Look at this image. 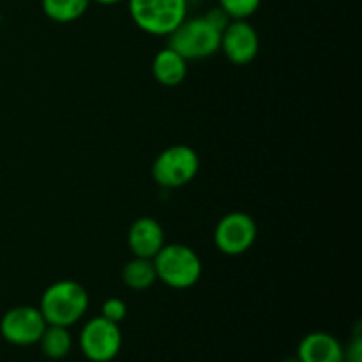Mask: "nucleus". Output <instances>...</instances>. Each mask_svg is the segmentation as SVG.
Here are the masks:
<instances>
[{
    "instance_id": "14",
    "label": "nucleus",
    "mask_w": 362,
    "mask_h": 362,
    "mask_svg": "<svg viewBox=\"0 0 362 362\" xmlns=\"http://www.w3.org/2000/svg\"><path fill=\"white\" fill-rule=\"evenodd\" d=\"M39 345H41L42 354L48 359L60 361L64 357L69 356L71 346H73V338H71L67 327H60V325H46L45 332L39 338Z\"/></svg>"
},
{
    "instance_id": "12",
    "label": "nucleus",
    "mask_w": 362,
    "mask_h": 362,
    "mask_svg": "<svg viewBox=\"0 0 362 362\" xmlns=\"http://www.w3.org/2000/svg\"><path fill=\"white\" fill-rule=\"evenodd\" d=\"M152 74L163 87H177L187 74V60L170 46L159 49L152 60Z\"/></svg>"
},
{
    "instance_id": "13",
    "label": "nucleus",
    "mask_w": 362,
    "mask_h": 362,
    "mask_svg": "<svg viewBox=\"0 0 362 362\" xmlns=\"http://www.w3.org/2000/svg\"><path fill=\"white\" fill-rule=\"evenodd\" d=\"M122 283L131 290H147L158 281V276H156L154 262L148 260V258H140L133 257L126 265L122 267Z\"/></svg>"
},
{
    "instance_id": "2",
    "label": "nucleus",
    "mask_w": 362,
    "mask_h": 362,
    "mask_svg": "<svg viewBox=\"0 0 362 362\" xmlns=\"http://www.w3.org/2000/svg\"><path fill=\"white\" fill-rule=\"evenodd\" d=\"M152 262L158 279L170 288H191L202 276L200 257L186 244H165Z\"/></svg>"
},
{
    "instance_id": "5",
    "label": "nucleus",
    "mask_w": 362,
    "mask_h": 362,
    "mask_svg": "<svg viewBox=\"0 0 362 362\" xmlns=\"http://www.w3.org/2000/svg\"><path fill=\"white\" fill-rule=\"evenodd\" d=\"M200 170V158L189 145H172L158 154L152 165V177L166 189L187 186Z\"/></svg>"
},
{
    "instance_id": "9",
    "label": "nucleus",
    "mask_w": 362,
    "mask_h": 362,
    "mask_svg": "<svg viewBox=\"0 0 362 362\" xmlns=\"http://www.w3.org/2000/svg\"><path fill=\"white\" fill-rule=\"evenodd\" d=\"M226 59L235 66H246L260 52V37L247 20H230L221 32V46Z\"/></svg>"
},
{
    "instance_id": "8",
    "label": "nucleus",
    "mask_w": 362,
    "mask_h": 362,
    "mask_svg": "<svg viewBox=\"0 0 362 362\" xmlns=\"http://www.w3.org/2000/svg\"><path fill=\"white\" fill-rule=\"evenodd\" d=\"M41 310L35 306H16L6 311L0 320V334L14 346H32L46 329Z\"/></svg>"
},
{
    "instance_id": "22",
    "label": "nucleus",
    "mask_w": 362,
    "mask_h": 362,
    "mask_svg": "<svg viewBox=\"0 0 362 362\" xmlns=\"http://www.w3.org/2000/svg\"><path fill=\"white\" fill-rule=\"evenodd\" d=\"M0 23H2V13H0Z\"/></svg>"
},
{
    "instance_id": "15",
    "label": "nucleus",
    "mask_w": 362,
    "mask_h": 362,
    "mask_svg": "<svg viewBox=\"0 0 362 362\" xmlns=\"http://www.w3.org/2000/svg\"><path fill=\"white\" fill-rule=\"evenodd\" d=\"M90 0H41L42 11L57 23H71L85 14Z\"/></svg>"
},
{
    "instance_id": "16",
    "label": "nucleus",
    "mask_w": 362,
    "mask_h": 362,
    "mask_svg": "<svg viewBox=\"0 0 362 362\" xmlns=\"http://www.w3.org/2000/svg\"><path fill=\"white\" fill-rule=\"evenodd\" d=\"M262 0H219V7L232 20H247L257 13Z\"/></svg>"
},
{
    "instance_id": "18",
    "label": "nucleus",
    "mask_w": 362,
    "mask_h": 362,
    "mask_svg": "<svg viewBox=\"0 0 362 362\" xmlns=\"http://www.w3.org/2000/svg\"><path fill=\"white\" fill-rule=\"evenodd\" d=\"M345 362H362V338H361L359 327H357V332L356 336H354V339L345 349Z\"/></svg>"
},
{
    "instance_id": "3",
    "label": "nucleus",
    "mask_w": 362,
    "mask_h": 362,
    "mask_svg": "<svg viewBox=\"0 0 362 362\" xmlns=\"http://www.w3.org/2000/svg\"><path fill=\"white\" fill-rule=\"evenodd\" d=\"M168 46L186 60H202L219 52L221 32L205 16L184 20L168 35Z\"/></svg>"
},
{
    "instance_id": "10",
    "label": "nucleus",
    "mask_w": 362,
    "mask_h": 362,
    "mask_svg": "<svg viewBox=\"0 0 362 362\" xmlns=\"http://www.w3.org/2000/svg\"><path fill=\"white\" fill-rule=\"evenodd\" d=\"M127 246L133 257L152 258L165 246V230L154 218H138L127 232Z\"/></svg>"
},
{
    "instance_id": "20",
    "label": "nucleus",
    "mask_w": 362,
    "mask_h": 362,
    "mask_svg": "<svg viewBox=\"0 0 362 362\" xmlns=\"http://www.w3.org/2000/svg\"><path fill=\"white\" fill-rule=\"evenodd\" d=\"M94 2L103 4V6H113V4H119L122 2V0H94Z\"/></svg>"
},
{
    "instance_id": "11",
    "label": "nucleus",
    "mask_w": 362,
    "mask_h": 362,
    "mask_svg": "<svg viewBox=\"0 0 362 362\" xmlns=\"http://www.w3.org/2000/svg\"><path fill=\"white\" fill-rule=\"evenodd\" d=\"M300 362H345V346L329 332H310L297 349Z\"/></svg>"
},
{
    "instance_id": "19",
    "label": "nucleus",
    "mask_w": 362,
    "mask_h": 362,
    "mask_svg": "<svg viewBox=\"0 0 362 362\" xmlns=\"http://www.w3.org/2000/svg\"><path fill=\"white\" fill-rule=\"evenodd\" d=\"M204 16L207 18V20L211 21V23L214 25L219 32L225 30V27L230 23V20H232V18H230L228 14L221 9V7H214V9H211L207 14H204Z\"/></svg>"
},
{
    "instance_id": "21",
    "label": "nucleus",
    "mask_w": 362,
    "mask_h": 362,
    "mask_svg": "<svg viewBox=\"0 0 362 362\" xmlns=\"http://www.w3.org/2000/svg\"><path fill=\"white\" fill-rule=\"evenodd\" d=\"M281 362H300V361H299V357L296 356V357H286V359L281 361Z\"/></svg>"
},
{
    "instance_id": "4",
    "label": "nucleus",
    "mask_w": 362,
    "mask_h": 362,
    "mask_svg": "<svg viewBox=\"0 0 362 362\" xmlns=\"http://www.w3.org/2000/svg\"><path fill=\"white\" fill-rule=\"evenodd\" d=\"M134 25L152 35H170L187 14V0H127Z\"/></svg>"
},
{
    "instance_id": "7",
    "label": "nucleus",
    "mask_w": 362,
    "mask_h": 362,
    "mask_svg": "<svg viewBox=\"0 0 362 362\" xmlns=\"http://www.w3.org/2000/svg\"><path fill=\"white\" fill-rule=\"evenodd\" d=\"M258 228L255 219L246 212H230L223 216L214 228V244L223 255L239 257L247 253L257 240Z\"/></svg>"
},
{
    "instance_id": "17",
    "label": "nucleus",
    "mask_w": 362,
    "mask_h": 362,
    "mask_svg": "<svg viewBox=\"0 0 362 362\" xmlns=\"http://www.w3.org/2000/svg\"><path fill=\"white\" fill-rule=\"evenodd\" d=\"M101 317H105L110 322H115V324H120L127 317L126 303L119 297H112V299L105 300L101 306Z\"/></svg>"
},
{
    "instance_id": "1",
    "label": "nucleus",
    "mask_w": 362,
    "mask_h": 362,
    "mask_svg": "<svg viewBox=\"0 0 362 362\" xmlns=\"http://www.w3.org/2000/svg\"><path fill=\"white\" fill-rule=\"evenodd\" d=\"M88 308V293L73 279H60L42 292L41 310L48 325L71 327L83 318Z\"/></svg>"
},
{
    "instance_id": "6",
    "label": "nucleus",
    "mask_w": 362,
    "mask_h": 362,
    "mask_svg": "<svg viewBox=\"0 0 362 362\" xmlns=\"http://www.w3.org/2000/svg\"><path fill=\"white\" fill-rule=\"evenodd\" d=\"M80 349L90 362H110L122 349V331L119 324L105 317L90 318L80 332Z\"/></svg>"
}]
</instances>
